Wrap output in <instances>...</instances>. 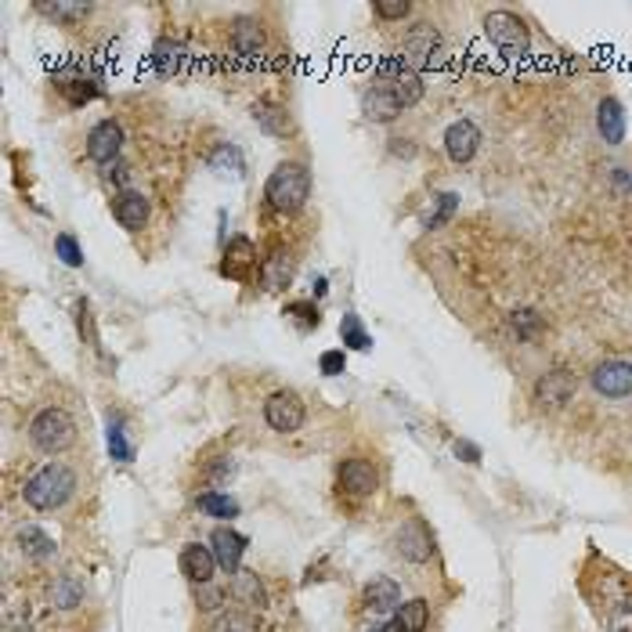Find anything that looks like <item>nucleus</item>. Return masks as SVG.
<instances>
[{
  "label": "nucleus",
  "mask_w": 632,
  "mask_h": 632,
  "mask_svg": "<svg viewBox=\"0 0 632 632\" xmlns=\"http://www.w3.org/2000/svg\"><path fill=\"white\" fill-rule=\"evenodd\" d=\"M264 199L271 210L279 214H300L311 199V170L297 159L279 163L264 181Z\"/></svg>",
  "instance_id": "obj_1"
},
{
  "label": "nucleus",
  "mask_w": 632,
  "mask_h": 632,
  "mask_svg": "<svg viewBox=\"0 0 632 632\" xmlns=\"http://www.w3.org/2000/svg\"><path fill=\"white\" fill-rule=\"evenodd\" d=\"M76 488V474L65 467V463H47L40 467L26 488H22V499L33 506V510H58Z\"/></svg>",
  "instance_id": "obj_2"
},
{
  "label": "nucleus",
  "mask_w": 632,
  "mask_h": 632,
  "mask_svg": "<svg viewBox=\"0 0 632 632\" xmlns=\"http://www.w3.org/2000/svg\"><path fill=\"white\" fill-rule=\"evenodd\" d=\"M29 441L44 456H58V451H65L76 441V419L65 409H44L29 423Z\"/></svg>",
  "instance_id": "obj_3"
},
{
  "label": "nucleus",
  "mask_w": 632,
  "mask_h": 632,
  "mask_svg": "<svg viewBox=\"0 0 632 632\" xmlns=\"http://www.w3.org/2000/svg\"><path fill=\"white\" fill-rule=\"evenodd\" d=\"M485 33H488V40H492L506 58H520V55H527L531 37H527L524 19H517L513 12H492V15L485 19Z\"/></svg>",
  "instance_id": "obj_4"
},
{
  "label": "nucleus",
  "mask_w": 632,
  "mask_h": 632,
  "mask_svg": "<svg viewBox=\"0 0 632 632\" xmlns=\"http://www.w3.org/2000/svg\"><path fill=\"white\" fill-rule=\"evenodd\" d=\"M441 51V37H437V29L430 26V22H416L412 29H409V37H405V44H401V65L409 69V72H419V69H426L430 62H434V55Z\"/></svg>",
  "instance_id": "obj_5"
},
{
  "label": "nucleus",
  "mask_w": 632,
  "mask_h": 632,
  "mask_svg": "<svg viewBox=\"0 0 632 632\" xmlns=\"http://www.w3.org/2000/svg\"><path fill=\"white\" fill-rule=\"evenodd\" d=\"M264 419L279 434H297L304 426V401L293 391H275L264 401Z\"/></svg>",
  "instance_id": "obj_6"
},
{
  "label": "nucleus",
  "mask_w": 632,
  "mask_h": 632,
  "mask_svg": "<svg viewBox=\"0 0 632 632\" xmlns=\"http://www.w3.org/2000/svg\"><path fill=\"white\" fill-rule=\"evenodd\" d=\"M593 391L603 398H628L632 394V361L611 358L593 369Z\"/></svg>",
  "instance_id": "obj_7"
},
{
  "label": "nucleus",
  "mask_w": 632,
  "mask_h": 632,
  "mask_svg": "<svg viewBox=\"0 0 632 632\" xmlns=\"http://www.w3.org/2000/svg\"><path fill=\"white\" fill-rule=\"evenodd\" d=\"M120 148H123V127L116 120H102V123L90 127V134H87V156L95 159V163H105V166L116 163Z\"/></svg>",
  "instance_id": "obj_8"
},
{
  "label": "nucleus",
  "mask_w": 632,
  "mask_h": 632,
  "mask_svg": "<svg viewBox=\"0 0 632 632\" xmlns=\"http://www.w3.org/2000/svg\"><path fill=\"white\" fill-rule=\"evenodd\" d=\"M293 267H297L293 249L275 246V249H271V253L264 257V264H260V286H264L267 293H279V290H286V286L293 282Z\"/></svg>",
  "instance_id": "obj_9"
},
{
  "label": "nucleus",
  "mask_w": 632,
  "mask_h": 632,
  "mask_svg": "<svg viewBox=\"0 0 632 632\" xmlns=\"http://www.w3.org/2000/svg\"><path fill=\"white\" fill-rule=\"evenodd\" d=\"M361 113H366V120H373V123H391V120H398L405 109H401V102L394 98L391 83L376 80V83L366 90V95H361Z\"/></svg>",
  "instance_id": "obj_10"
},
{
  "label": "nucleus",
  "mask_w": 632,
  "mask_h": 632,
  "mask_svg": "<svg viewBox=\"0 0 632 632\" xmlns=\"http://www.w3.org/2000/svg\"><path fill=\"white\" fill-rule=\"evenodd\" d=\"M578 391V380L568 373V369H553L546 376H538L535 383V401L542 409H560L564 401H571V394Z\"/></svg>",
  "instance_id": "obj_11"
},
{
  "label": "nucleus",
  "mask_w": 632,
  "mask_h": 632,
  "mask_svg": "<svg viewBox=\"0 0 632 632\" xmlns=\"http://www.w3.org/2000/svg\"><path fill=\"white\" fill-rule=\"evenodd\" d=\"M481 148V131L470 120H456L444 131V152L451 163H470Z\"/></svg>",
  "instance_id": "obj_12"
},
{
  "label": "nucleus",
  "mask_w": 632,
  "mask_h": 632,
  "mask_svg": "<svg viewBox=\"0 0 632 632\" xmlns=\"http://www.w3.org/2000/svg\"><path fill=\"white\" fill-rule=\"evenodd\" d=\"M148 214H152V203H148L138 189L116 192V199H113V217L120 221V228H127V232H141V228L148 224Z\"/></svg>",
  "instance_id": "obj_13"
},
{
  "label": "nucleus",
  "mask_w": 632,
  "mask_h": 632,
  "mask_svg": "<svg viewBox=\"0 0 632 632\" xmlns=\"http://www.w3.org/2000/svg\"><path fill=\"white\" fill-rule=\"evenodd\" d=\"M340 488H343L347 495H354V499L373 495V492L380 488V474H376V467H373L369 459H347V463L340 467Z\"/></svg>",
  "instance_id": "obj_14"
},
{
  "label": "nucleus",
  "mask_w": 632,
  "mask_h": 632,
  "mask_svg": "<svg viewBox=\"0 0 632 632\" xmlns=\"http://www.w3.org/2000/svg\"><path fill=\"white\" fill-rule=\"evenodd\" d=\"M210 550H214V560L217 568H224L228 575H235L242 568V553H246V538L232 527H214L210 535Z\"/></svg>",
  "instance_id": "obj_15"
},
{
  "label": "nucleus",
  "mask_w": 632,
  "mask_h": 632,
  "mask_svg": "<svg viewBox=\"0 0 632 632\" xmlns=\"http://www.w3.org/2000/svg\"><path fill=\"white\" fill-rule=\"evenodd\" d=\"M249 116H253V123H257L267 138H290V134H293V116H290L286 105H279V102L260 98V102L249 105Z\"/></svg>",
  "instance_id": "obj_16"
},
{
  "label": "nucleus",
  "mask_w": 632,
  "mask_h": 632,
  "mask_svg": "<svg viewBox=\"0 0 632 632\" xmlns=\"http://www.w3.org/2000/svg\"><path fill=\"white\" fill-rule=\"evenodd\" d=\"M394 546H398V553H401L405 560H412V564H423V560H430V557H434L430 531H426L419 520H409V524L394 535Z\"/></svg>",
  "instance_id": "obj_17"
},
{
  "label": "nucleus",
  "mask_w": 632,
  "mask_h": 632,
  "mask_svg": "<svg viewBox=\"0 0 632 632\" xmlns=\"http://www.w3.org/2000/svg\"><path fill=\"white\" fill-rule=\"evenodd\" d=\"M257 264V246L249 242V239H232L228 242V249H224V260H221V275H228V279H235V282H246V275H249V267Z\"/></svg>",
  "instance_id": "obj_18"
},
{
  "label": "nucleus",
  "mask_w": 632,
  "mask_h": 632,
  "mask_svg": "<svg viewBox=\"0 0 632 632\" xmlns=\"http://www.w3.org/2000/svg\"><path fill=\"white\" fill-rule=\"evenodd\" d=\"M214 568H217V560H214V550H210V546L189 542V546L181 550V571L189 575V582H196V586L210 582V578H214Z\"/></svg>",
  "instance_id": "obj_19"
},
{
  "label": "nucleus",
  "mask_w": 632,
  "mask_h": 632,
  "mask_svg": "<svg viewBox=\"0 0 632 632\" xmlns=\"http://www.w3.org/2000/svg\"><path fill=\"white\" fill-rule=\"evenodd\" d=\"M596 127L603 134L607 145H621L625 141V113H621V102L618 98H603L600 109H596Z\"/></svg>",
  "instance_id": "obj_20"
},
{
  "label": "nucleus",
  "mask_w": 632,
  "mask_h": 632,
  "mask_svg": "<svg viewBox=\"0 0 632 632\" xmlns=\"http://www.w3.org/2000/svg\"><path fill=\"white\" fill-rule=\"evenodd\" d=\"M232 47L242 55V58H253L264 51V29L257 19H239L232 26Z\"/></svg>",
  "instance_id": "obj_21"
},
{
  "label": "nucleus",
  "mask_w": 632,
  "mask_h": 632,
  "mask_svg": "<svg viewBox=\"0 0 632 632\" xmlns=\"http://www.w3.org/2000/svg\"><path fill=\"white\" fill-rule=\"evenodd\" d=\"M376 80L391 83V90H394V98L401 102V109H412V105L423 98V80H419V72L401 69V72H394V76H376Z\"/></svg>",
  "instance_id": "obj_22"
},
{
  "label": "nucleus",
  "mask_w": 632,
  "mask_h": 632,
  "mask_svg": "<svg viewBox=\"0 0 632 632\" xmlns=\"http://www.w3.org/2000/svg\"><path fill=\"white\" fill-rule=\"evenodd\" d=\"M366 603H369L373 611H380V614L401 607V589H398V582H394V578H373V582L366 586Z\"/></svg>",
  "instance_id": "obj_23"
},
{
  "label": "nucleus",
  "mask_w": 632,
  "mask_h": 632,
  "mask_svg": "<svg viewBox=\"0 0 632 632\" xmlns=\"http://www.w3.org/2000/svg\"><path fill=\"white\" fill-rule=\"evenodd\" d=\"M181 62H185V47H181L173 37H159L156 47H152V65L159 76H173L181 69Z\"/></svg>",
  "instance_id": "obj_24"
},
{
  "label": "nucleus",
  "mask_w": 632,
  "mask_h": 632,
  "mask_svg": "<svg viewBox=\"0 0 632 632\" xmlns=\"http://www.w3.org/2000/svg\"><path fill=\"white\" fill-rule=\"evenodd\" d=\"M232 593H235V600L239 603H246V607H264L267 603V596H264V586H260V578L253 575V571H246V568H239L235 571V582H232Z\"/></svg>",
  "instance_id": "obj_25"
},
{
  "label": "nucleus",
  "mask_w": 632,
  "mask_h": 632,
  "mask_svg": "<svg viewBox=\"0 0 632 632\" xmlns=\"http://www.w3.org/2000/svg\"><path fill=\"white\" fill-rule=\"evenodd\" d=\"M426 621H430V607H426V600H405L401 607H398V618H394V625H398V632H426Z\"/></svg>",
  "instance_id": "obj_26"
},
{
  "label": "nucleus",
  "mask_w": 632,
  "mask_h": 632,
  "mask_svg": "<svg viewBox=\"0 0 632 632\" xmlns=\"http://www.w3.org/2000/svg\"><path fill=\"white\" fill-rule=\"evenodd\" d=\"M58 87H62L65 102H69V105H76V109L98 98V83H95V80H87V76H69V80H62Z\"/></svg>",
  "instance_id": "obj_27"
},
{
  "label": "nucleus",
  "mask_w": 632,
  "mask_h": 632,
  "mask_svg": "<svg viewBox=\"0 0 632 632\" xmlns=\"http://www.w3.org/2000/svg\"><path fill=\"white\" fill-rule=\"evenodd\" d=\"M19 546H22V553L33 557V560H47V557L55 553V542H51L40 527H22V531H19Z\"/></svg>",
  "instance_id": "obj_28"
},
{
  "label": "nucleus",
  "mask_w": 632,
  "mask_h": 632,
  "mask_svg": "<svg viewBox=\"0 0 632 632\" xmlns=\"http://www.w3.org/2000/svg\"><path fill=\"white\" fill-rule=\"evenodd\" d=\"M37 12H44V15H51V19L65 22V26H76V22H83L90 15V4H69V0H55V4H37Z\"/></svg>",
  "instance_id": "obj_29"
},
{
  "label": "nucleus",
  "mask_w": 632,
  "mask_h": 632,
  "mask_svg": "<svg viewBox=\"0 0 632 632\" xmlns=\"http://www.w3.org/2000/svg\"><path fill=\"white\" fill-rule=\"evenodd\" d=\"M340 336H343V343H347L350 350H369V347H373V336L366 333V325H361L358 315H343V322H340Z\"/></svg>",
  "instance_id": "obj_30"
},
{
  "label": "nucleus",
  "mask_w": 632,
  "mask_h": 632,
  "mask_svg": "<svg viewBox=\"0 0 632 632\" xmlns=\"http://www.w3.org/2000/svg\"><path fill=\"white\" fill-rule=\"evenodd\" d=\"M199 510L210 513V517H217V520H232V517L239 513L235 499H228V495H221V492H203V495H199Z\"/></svg>",
  "instance_id": "obj_31"
},
{
  "label": "nucleus",
  "mask_w": 632,
  "mask_h": 632,
  "mask_svg": "<svg viewBox=\"0 0 632 632\" xmlns=\"http://www.w3.org/2000/svg\"><path fill=\"white\" fill-rule=\"evenodd\" d=\"M282 315H290V318H293L304 333L322 325V315H318V304H315V300H293V304H286V311H282Z\"/></svg>",
  "instance_id": "obj_32"
},
{
  "label": "nucleus",
  "mask_w": 632,
  "mask_h": 632,
  "mask_svg": "<svg viewBox=\"0 0 632 632\" xmlns=\"http://www.w3.org/2000/svg\"><path fill=\"white\" fill-rule=\"evenodd\" d=\"M210 166L217 170V173H242V152L235 148V145H217L214 152H210Z\"/></svg>",
  "instance_id": "obj_33"
},
{
  "label": "nucleus",
  "mask_w": 632,
  "mask_h": 632,
  "mask_svg": "<svg viewBox=\"0 0 632 632\" xmlns=\"http://www.w3.org/2000/svg\"><path fill=\"white\" fill-rule=\"evenodd\" d=\"M55 253L62 257V264H69V267H83V249H80V242H76L69 232L55 235Z\"/></svg>",
  "instance_id": "obj_34"
},
{
  "label": "nucleus",
  "mask_w": 632,
  "mask_h": 632,
  "mask_svg": "<svg viewBox=\"0 0 632 632\" xmlns=\"http://www.w3.org/2000/svg\"><path fill=\"white\" fill-rule=\"evenodd\" d=\"M109 451H113V459H120V463H131V441H127V434H123V423L120 419H113L109 423Z\"/></svg>",
  "instance_id": "obj_35"
},
{
  "label": "nucleus",
  "mask_w": 632,
  "mask_h": 632,
  "mask_svg": "<svg viewBox=\"0 0 632 632\" xmlns=\"http://www.w3.org/2000/svg\"><path fill=\"white\" fill-rule=\"evenodd\" d=\"M373 12H376L383 22H401V19L412 12V4H409V0H376Z\"/></svg>",
  "instance_id": "obj_36"
},
{
  "label": "nucleus",
  "mask_w": 632,
  "mask_h": 632,
  "mask_svg": "<svg viewBox=\"0 0 632 632\" xmlns=\"http://www.w3.org/2000/svg\"><path fill=\"white\" fill-rule=\"evenodd\" d=\"M318 369H322V376H343L347 373V350H322Z\"/></svg>",
  "instance_id": "obj_37"
},
{
  "label": "nucleus",
  "mask_w": 632,
  "mask_h": 632,
  "mask_svg": "<svg viewBox=\"0 0 632 632\" xmlns=\"http://www.w3.org/2000/svg\"><path fill=\"white\" fill-rule=\"evenodd\" d=\"M456 206H459V196H451V192L437 196V214L426 221V228H441V224H448L451 214H456Z\"/></svg>",
  "instance_id": "obj_38"
},
{
  "label": "nucleus",
  "mask_w": 632,
  "mask_h": 632,
  "mask_svg": "<svg viewBox=\"0 0 632 632\" xmlns=\"http://www.w3.org/2000/svg\"><path fill=\"white\" fill-rule=\"evenodd\" d=\"M513 329L524 336V340H531V336H538L542 333V318L535 315V311H513Z\"/></svg>",
  "instance_id": "obj_39"
},
{
  "label": "nucleus",
  "mask_w": 632,
  "mask_h": 632,
  "mask_svg": "<svg viewBox=\"0 0 632 632\" xmlns=\"http://www.w3.org/2000/svg\"><path fill=\"white\" fill-rule=\"evenodd\" d=\"M51 600H55L58 607H76V603H80V586H76L72 578H62V582H55Z\"/></svg>",
  "instance_id": "obj_40"
},
{
  "label": "nucleus",
  "mask_w": 632,
  "mask_h": 632,
  "mask_svg": "<svg viewBox=\"0 0 632 632\" xmlns=\"http://www.w3.org/2000/svg\"><path fill=\"white\" fill-rule=\"evenodd\" d=\"M196 603H199V611H221V603H224V589L203 582V586H196Z\"/></svg>",
  "instance_id": "obj_41"
},
{
  "label": "nucleus",
  "mask_w": 632,
  "mask_h": 632,
  "mask_svg": "<svg viewBox=\"0 0 632 632\" xmlns=\"http://www.w3.org/2000/svg\"><path fill=\"white\" fill-rule=\"evenodd\" d=\"M214 632H257V625L246 614H224V618H217Z\"/></svg>",
  "instance_id": "obj_42"
},
{
  "label": "nucleus",
  "mask_w": 632,
  "mask_h": 632,
  "mask_svg": "<svg viewBox=\"0 0 632 632\" xmlns=\"http://www.w3.org/2000/svg\"><path fill=\"white\" fill-rule=\"evenodd\" d=\"M102 173H105L109 185H116L120 192H127V189H131V166H127V163H120V159H116V163H109Z\"/></svg>",
  "instance_id": "obj_43"
},
{
  "label": "nucleus",
  "mask_w": 632,
  "mask_h": 632,
  "mask_svg": "<svg viewBox=\"0 0 632 632\" xmlns=\"http://www.w3.org/2000/svg\"><path fill=\"white\" fill-rule=\"evenodd\" d=\"M456 456H463V463H481V448L470 441H456Z\"/></svg>",
  "instance_id": "obj_44"
},
{
  "label": "nucleus",
  "mask_w": 632,
  "mask_h": 632,
  "mask_svg": "<svg viewBox=\"0 0 632 632\" xmlns=\"http://www.w3.org/2000/svg\"><path fill=\"white\" fill-rule=\"evenodd\" d=\"M391 156H401V159H412L416 156V145L409 138H391Z\"/></svg>",
  "instance_id": "obj_45"
},
{
  "label": "nucleus",
  "mask_w": 632,
  "mask_h": 632,
  "mask_svg": "<svg viewBox=\"0 0 632 632\" xmlns=\"http://www.w3.org/2000/svg\"><path fill=\"white\" fill-rule=\"evenodd\" d=\"M611 628H614V632H632V607L618 611V614L611 618Z\"/></svg>",
  "instance_id": "obj_46"
},
{
  "label": "nucleus",
  "mask_w": 632,
  "mask_h": 632,
  "mask_svg": "<svg viewBox=\"0 0 632 632\" xmlns=\"http://www.w3.org/2000/svg\"><path fill=\"white\" fill-rule=\"evenodd\" d=\"M325 286H329L325 279H315V297H325Z\"/></svg>",
  "instance_id": "obj_47"
},
{
  "label": "nucleus",
  "mask_w": 632,
  "mask_h": 632,
  "mask_svg": "<svg viewBox=\"0 0 632 632\" xmlns=\"http://www.w3.org/2000/svg\"><path fill=\"white\" fill-rule=\"evenodd\" d=\"M373 632H398V625L391 621V625H380V628H373Z\"/></svg>",
  "instance_id": "obj_48"
}]
</instances>
